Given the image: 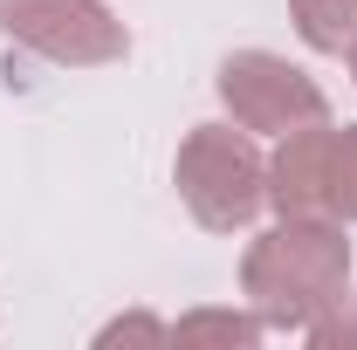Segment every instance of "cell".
I'll return each instance as SVG.
<instances>
[{
  "instance_id": "6da1fadb",
  "label": "cell",
  "mask_w": 357,
  "mask_h": 350,
  "mask_svg": "<svg viewBox=\"0 0 357 350\" xmlns=\"http://www.w3.org/2000/svg\"><path fill=\"white\" fill-rule=\"evenodd\" d=\"M241 296L268 330H310L323 309L351 296L344 220H275L241 254Z\"/></svg>"
},
{
  "instance_id": "7a4b0ae2",
  "label": "cell",
  "mask_w": 357,
  "mask_h": 350,
  "mask_svg": "<svg viewBox=\"0 0 357 350\" xmlns=\"http://www.w3.org/2000/svg\"><path fill=\"white\" fill-rule=\"evenodd\" d=\"M172 185L206 234H241L268 206V158L241 124H192L172 158Z\"/></svg>"
},
{
  "instance_id": "3957f363",
  "label": "cell",
  "mask_w": 357,
  "mask_h": 350,
  "mask_svg": "<svg viewBox=\"0 0 357 350\" xmlns=\"http://www.w3.org/2000/svg\"><path fill=\"white\" fill-rule=\"evenodd\" d=\"M220 89L227 117L241 124V131H261V137H289L303 131V124H323L330 117V96L316 83L310 69H296L289 55H275V48H234L220 62Z\"/></svg>"
},
{
  "instance_id": "277c9868",
  "label": "cell",
  "mask_w": 357,
  "mask_h": 350,
  "mask_svg": "<svg viewBox=\"0 0 357 350\" xmlns=\"http://www.w3.org/2000/svg\"><path fill=\"white\" fill-rule=\"evenodd\" d=\"M0 35L55 69H103L131 55V28L103 0H0Z\"/></svg>"
},
{
  "instance_id": "5b68a950",
  "label": "cell",
  "mask_w": 357,
  "mask_h": 350,
  "mask_svg": "<svg viewBox=\"0 0 357 350\" xmlns=\"http://www.w3.org/2000/svg\"><path fill=\"white\" fill-rule=\"evenodd\" d=\"M330 144L337 124H303L282 137V151L268 158V206L282 220H337L330 213Z\"/></svg>"
},
{
  "instance_id": "8992f818",
  "label": "cell",
  "mask_w": 357,
  "mask_h": 350,
  "mask_svg": "<svg viewBox=\"0 0 357 350\" xmlns=\"http://www.w3.org/2000/svg\"><path fill=\"white\" fill-rule=\"evenodd\" d=\"M289 21L316 55H351L357 48V0H289Z\"/></svg>"
},
{
  "instance_id": "52a82bcc",
  "label": "cell",
  "mask_w": 357,
  "mask_h": 350,
  "mask_svg": "<svg viewBox=\"0 0 357 350\" xmlns=\"http://www.w3.org/2000/svg\"><path fill=\"white\" fill-rule=\"evenodd\" d=\"M261 316H241V309H199V316H178L172 337L192 344V337H220V344H261Z\"/></svg>"
},
{
  "instance_id": "ba28073f",
  "label": "cell",
  "mask_w": 357,
  "mask_h": 350,
  "mask_svg": "<svg viewBox=\"0 0 357 350\" xmlns=\"http://www.w3.org/2000/svg\"><path fill=\"white\" fill-rule=\"evenodd\" d=\"M330 213L357 227V124H344L330 144Z\"/></svg>"
},
{
  "instance_id": "9c48e42d",
  "label": "cell",
  "mask_w": 357,
  "mask_h": 350,
  "mask_svg": "<svg viewBox=\"0 0 357 350\" xmlns=\"http://www.w3.org/2000/svg\"><path fill=\"white\" fill-rule=\"evenodd\" d=\"M303 337H310V344H323V350H337V344H357V309H351V296H344L337 309H323V316H316V323L303 330Z\"/></svg>"
},
{
  "instance_id": "30bf717a",
  "label": "cell",
  "mask_w": 357,
  "mask_h": 350,
  "mask_svg": "<svg viewBox=\"0 0 357 350\" xmlns=\"http://www.w3.org/2000/svg\"><path fill=\"white\" fill-rule=\"evenodd\" d=\"M124 337H172L165 323H151V316H117L110 330H103V344H124Z\"/></svg>"
},
{
  "instance_id": "8fae6325",
  "label": "cell",
  "mask_w": 357,
  "mask_h": 350,
  "mask_svg": "<svg viewBox=\"0 0 357 350\" xmlns=\"http://www.w3.org/2000/svg\"><path fill=\"white\" fill-rule=\"evenodd\" d=\"M351 76H357V48H351Z\"/></svg>"
}]
</instances>
